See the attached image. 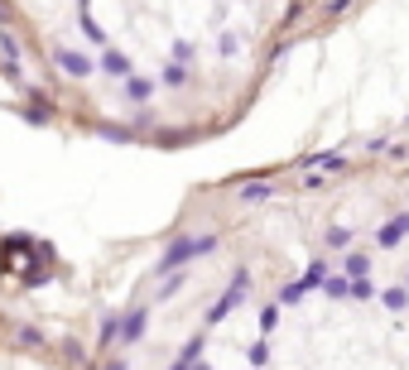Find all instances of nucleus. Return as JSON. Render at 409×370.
Returning <instances> with one entry per match:
<instances>
[{
    "label": "nucleus",
    "instance_id": "dca6fc26",
    "mask_svg": "<svg viewBox=\"0 0 409 370\" xmlns=\"http://www.w3.org/2000/svg\"><path fill=\"white\" fill-rule=\"evenodd\" d=\"M409 303V288H385V308H405Z\"/></svg>",
    "mask_w": 409,
    "mask_h": 370
},
{
    "label": "nucleus",
    "instance_id": "39448f33",
    "mask_svg": "<svg viewBox=\"0 0 409 370\" xmlns=\"http://www.w3.org/2000/svg\"><path fill=\"white\" fill-rule=\"evenodd\" d=\"M236 202H246V207L275 202V183H265V178H246V183H236Z\"/></svg>",
    "mask_w": 409,
    "mask_h": 370
},
{
    "label": "nucleus",
    "instance_id": "4be33fe9",
    "mask_svg": "<svg viewBox=\"0 0 409 370\" xmlns=\"http://www.w3.org/2000/svg\"><path fill=\"white\" fill-rule=\"evenodd\" d=\"M0 24H10V0H0Z\"/></svg>",
    "mask_w": 409,
    "mask_h": 370
},
{
    "label": "nucleus",
    "instance_id": "aec40b11",
    "mask_svg": "<svg viewBox=\"0 0 409 370\" xmlns=\"http://www.w3.org/2000/svg\"><path fill=\"white\" fill-rule=\"evenodd\" d=\"M322 288H327L332 298H342V293H347V279H322Z\"/></svg>",
    "mask_w": 409,
    "mask_h": 370
},
{
    "label": "nucleus",
    "instance_id": "5701e85b",
    "mask_svg": "<svg viewBox=\"0 0 409 370\" xmlns=\"http://www.w3.org/2000/svg\"><path fill=\"white\" fill-rule=\"evenodd\" d=\"M188 370H212V366H203V361H193V366H188Z\"/></svg>",
    "mask_w": 409,
    "mask_h": 370
},
{
    "label": "nucleus",
    "instance_id": "2eb2a0df",
    "mask_svg": "<svg viewBox=\"0 0 409 370\" xmlns=\"http://www.w3.org/2000/svg\"><path fill=\"white\" fill-rule=\"evenodd\" d=\"M327 246L347 250V246H352V231H347V226H332V231H327Z\"/></svg>",
    "mask_w": 409,
    "mask_h": 370
},
{
    "label": "nucleus",
    "instance_id": "ddd939ff",
    "mask_svg": "<svg viewBox=\"0 0 409 370\" xmlns=\"http://www.w3.org/2000/svg\"><path fill=\"white\" fill-rule=\"evenodd\" d=\"M366 270H371V260H366L361 250H352V255H347V279H366Z\"/></svg>",
    "mask_w": 409,
    "mask_h": 370
},
{
    "label": "nucleus",
    "instance_id": "4468645a",
    "mask_svg": "<svg viewBox=\"0 0 409 370\" xmlns=\"http://www.w3.org/2000/svg\"><path fill=\"white\" fill-rule=\"evenodd\" d=\"M164 82H169V87H183V82H188L183 63H169V68H164Z\"/></svg>",
    "mask_w": 409,
    "mask_h": 370
},
{
    "label": "nucleus",
    "instance_id": "6e6552de",
    "mask_svg": "<svg viewBox=\"0 0 409 370\" xmlns=\"http://www.w3.org/2000/svg\"><path fill=\"white\" fill-rule=\"evenodd\" d=\"M24 115H29V120H34V125H48V120H53V101H48V96H29V111H24Z\"/></svg>",
    "mask_w": 409,
    "mask_h": 370
},
{
    "label": "nucleus",
    "instance_id": "f257e3e1",
    "mask_svg": "<svg viewBox=\"0 0 409 370\" xmlns=\"http://www.w3.org/2000/svg\"><path fill=\"white\" fill-rule=\"evenodd\" d=\"M0 275H19L24 284H39L44 270H39V246L29 236H5L0 241Z\"/></svg>",
    "mask_w": 409,
    "mask_h": 370
},
{
    "label": "nucleus",
    "instance_id": "9b49d317",
    "mask_svg": "<svg viewBox=\"0 0 409 370\" xmlns=\"http://www.w3.org/2000/svg\"><path fill=\"white\" fill-rule=\"evenodd\" d=\"M0 53H5V63H19V53H24V48H19V39H15L5 24H0Z\"/></svg>",
    "mask_w": 409,
    "mask_h": 370
},
{
    "label": "nucleus",
    "instance_id": "1a4fd4ad",
    "mask_svg": "<svg viewBox=\"0 0 409 370\" xmlns=\"http://www.w3.org/2000/svg\"><path fill=\"white\" fill-rule=\"evenodd\" d=\"M102 68H106V73H116V77H130V58L116 53V48H106V53H102Z\"/></svg>",
    "mask_w": 409,
    "mask_h": 370
},
{
    "label": "nucleus",
    "instance_id": "412c9836",
    "mask_svg": "<svg viewBox=\"0 0 409 370\" xmlns=\"http://www.w3.org/2000/svg\"><path fill=\"white\" fill-rule=\"evenodd\" d=\"M102 370H130V366H125V356H111V361H106Z\"/></svg>",
    "mask_w": 409,
    "mask_h": 370
},
{
    "label": "nucleus",
    "instance_id": "f03ea898",
    "mask_svg": "<svg viewBox=\"0 0 409 370\" xmlns=\"http://www.w3.org/2000/svg\"><path fill=\"white\" fill-rule=\"evenodd\" d=\"M217 250V236H179L164 255H159V275H174L179 265H188V260H198V255H212Z\"/></svg>",
    "mask_w": 409,
    "mask_h": 370
},
{
    "label": "nucleus",
    "instance_id": "7ed1b4c3",
    "mask_svg": "<svg viewBox=\"0 0 409 370\" xmlns=\"http://www.w3.org/2000/svg\"><path fill=\"white\" fill-rule=\"evenodd\" d=\"M246 293H251V275H246V270H236V275H231V284H226V293H221V298H217V303L207 308V327L226 322V313H231V308H236V303H241Z\"/></svg>",
    "mask_w": 409,
    "mask_h": 370
},
{
    "label": "nucleus",
    "instance_id": "423d86ee",
    "mask_svg": "<svg viewBox=\"0 0 409 370\" xmlns=\"http://www.w3.org/2000/svg\"><path fill=\"white\" fill-rule=\"evenodd\" d=\"M53 63H58L68 77H87V73H92V63H87L82 53H73V48H53Z\"/></svg>",
    "mask_w": 409,
    "mask_h": 370
},
{
    "label": "nucleus",
    "instance_id": "6ab92c4d",
    "mask_svg": "<svg viewBox=\"0 0 409 370\" xmlns=\"http://www.w3.org/2000/svg\"><path fill=\"white\" fill-rule=\"evenodd\" d=\"M179 288H183V275H169V284H164V288H159V298H174V293H179Z\"/></svg>",
    "mask_w": 409,
    "mask_h": 370
},
{
    "label": "nucleus",
    "instance_id": "0eeeda50",
    "mask_svg": "<svg viewBox=\"0 0 409 370\" xmlns=\"http://www.w3.org/2000/svg\"><path fill=\"white\" fill-rule=\"evenodd\" d=\"M145 322H149V317H145V308H135V313H125V322L116 327V332H120V346H130V342H140V337H145Z\"/></svg>",
    "mask_w": 409,
    "mask_h": 370
},
{
    "label": "nucleus",
    "instance_id": "20e7f679",
    "mask_svg": "<svg viewBox=\"0 0 409 370\" xmlns=\"http://www.w3.org/2000/svg\"><path fill=\"white\" fill-rule=\"evenodd\" d=\"M405 236H409V212H395V216L376 231V246H381V250H395Z\"/></svg>",
    "mask_w": 409,
    "mask_h": 370
},
{
    "label": "nucleus",
    "instance_id": "f3484780",
    "mask_svg": "<svg viewBox=\"0 0 409 370\" xmlns=\"http://www.w3.org/2000/svg\"><path fill=\"white\" fill-rule=\"evenodd\" d=\"M275 322H280V308H275V303H270V308H265V313H260V332H275Z\"/></svg>",
    "mask_w": 409,
    "mask_h": 370
},
{
    "label": "nucleus",
    "instance_id": "f8f14e48",
    "mask_svg": "<svg viewBox=\"0 0 409 370\" xmlns=\"http://www.w3.org/2000/svg\"><path fill=\"white\" fill-rule=\"evenodd\" d=\"M322 279H327V265H322V260H313V265L304 270V279H299V288H318Z\"/></svg>",
    "mask_w": 409,
    "mask_h": 370
},
{
    "label": "nucleus",
    "instance_id": "a211bd4d",
    "mask_svg": "<svg viewBox=\"0 0 409 370\" xmlns=\"http://www.w3.org/2000/svg\"><path fill=\"white\" fill-rule=\"evenodd\" d=\"M19 342H24V346H48L44 332H34V327H19Z\"/></svg>",
    "mask_w": 409,
    "mask_h": 370
},
{
    "label": "nucleus",
    "instance_id": "9d476101",
    "mask_svg": "<svg viewBox=\"0 0 409 370\" xmlns=\"http://www.w3.org/2000/svg\"><path fill=\"white\" fill-rule=\"evenodd\" d=\"M125 96L140 106V101H149V96H154V82H149V77H130V82H125Z\"/></svg>",
    "mask_w": 409,
    "mask_h": 370
},
{
    "label": "nucleus",
    "instance_id": "b1692460",
    "mask_svg": "<svg viewBox=\"0 0 409 370\" xmlns=\"http://www.w3.org/2000/svg\"><path fill=\"white\" fill-rule=\"evenodd\" d=\"M405 288H409V279H405Z\"/></svg>",
    "mask_w": 409,
    "mask_h": 370
}]
</instances>
